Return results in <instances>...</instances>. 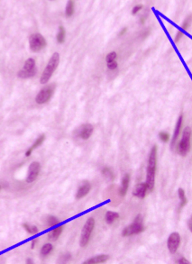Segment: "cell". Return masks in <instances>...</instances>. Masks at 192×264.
<instances>
[{
    "label": "cell",
    "mask_w": 192,
    "mask_h": 264,
    "mask_svg": "<svg viewBox=\"0 0 192 264\" xmlns=\"http://www.w3.org/2000/svg\"><path fill=\"white\" fill-rule=\"evenodd\" d=\"M63 226H59L49 232L48 237L51 240L55 241L58 239L63 231Z\"/></svg>",
    "instance_id": "17"
},
{
    "label": "cell",
    "mask_w": 192,
    "mask_h": 264,
    "mask_svg": "<svg viewBox=\"0 0 192 264\" xmlns=\"http://www.w3.org/2000/svg\"><path fill=\"white\" fill-rule=\"evenodd\" d=\"M41 170V166L39 162H33L29 168L28 175L27 179V183H31L37 179Z\"/></svg>",
    "instance_id": "9"
},
{
    "label": "cell",
    "mask_w": 192,
    "mask_h": 264,
    "mask_svg": "<svg viewBox=\"0 0 192 264\" xmlns=\"http://www.w3.org/2000/svg\"><path fill=\"white\" fill-rule=\"evenodd\" d=\"M35 62L34 59L29 58L26 61L23 69L19 71L17 75L22 79H27L33 77L37 73L35 67Z\"/></svg>",
    "instance_id": "5"
},
{
    "label": "cell",
    "mask_w": 192,
    "mask_h": 264,
    "mask_svg": "<svg viewBox=\"0 0 192 264\" xmlns=\"http://www.w3.org/2000/svg\"><path fill=\"white\" fill-rule=\"evenodd\" d=\"M119 217V215L118 213L111 211L107 212L105 216V220L108 225L113 223Z\"/></svg>",
    "instance_id": "19"
},
{
    "label": "cell",
    "mask_w": 192,
    "mask_h": 264,
    "mask_svg": "<svg viewBox=\"0 0 192 264\" xmlns=\"http://www.w3.org/2000/svg\"><path fill=\"white\" fill-rule=\"evenodd\" d=\"M109 259V256L108 255H100L88 259V260L84 261L83 264H95L103 263L108 261Z\"/></svg>",
    "instance_id": "16"
},
{
    "label": "cell",
    "mask_w": 192,
    "mask_h": 264,
    "mask_svg": "<svg viewBox=\"0 0 192 264\" xmlns=\"http://www.w3.org/2000/svg\"><path fill=\"white\" fill-rule=\"evenodd\" d=\"M127 27L124 28L122 30L120 31V32H119V35L120 36H122V35H124L125 34L126 32H127Z\"/></svg>",
    "instance_id": "34"
},
{
    "label": "cell",
    "mask_w": 192,
    "mask_h": 264,
    "mask_svg": "<svg viewBox=\"0 0 192 264\" xmlns=\"http://www.w3.org/2000/svg\"><path fill=\"white\" fill-rule=\"evenodd\" d=\"M142 218L141 215L136 217L133 223L125 227L122 231V236L124 237L141 233L145 230L142 223Z\"/></svg>",
    "instance_id": "3"
},
{
    "label": "cell",
    "mask_w": 192,
    "mask_h": 264,
    "mask_svg": "<svg viewBox=\"0 0 192 264\" xmlns=\"http://www.w3.org/2000/svg\"><path fill=\"white\" fill-rule=\"evenodd\" d=\"M56 86V83H54L45 87L36 96V102L40 105L48 102L54 93Z\"/></svg>",
    "instance_id": "6"
},
{
    "label": "cell",
    "mask_w": 192,
    "mask_h": 264,
    "mask_svg": "<svg viewBox=\"0 0 192 264\" xmlns=\"http://www.w3.org/2000/svg\"><path fill=\"white\" fill-rule=\"evenodd\" d=\"M189 227L190 231L192 232V216L189 222Z\"/></svg>",
    "instance_id": "37"
},
{
    "label": "cell",
    "mask_w": 192,
    "mask_h": 264,
    "mask_svg": "<svg viewBox=\"0 0 192 264\" xmlns=\"http://www.w3.org/2000/svg\"><path fill=\"white\" fill-rule=\"evenodd\" d=\"M95 225V220L93 218H89L86 221L82 229L80 240L81 247H85L89 243Z\"/></svg>",
    "instance_id": "4"
},
{
    "label": "cell",
    "mask_w": 192,
    "mask_h": 264,
    "mask_svg": "<svg viewBox=\"0 0 192 264\" xmlns=\"http://www.w3.org/2000/svg\"><path fill=\"white\" fill-rule=\"evenodd\" d=\"M60 223L59 220L56 217L54 216H50L47 220V224L48 227H52Z\"/></svg>",
    "instance_id": "25"
},
{
    "label": "cell",
    "mask_w": 192,
    "mask_h": 264,
    "mask_svg": "<svg viewBox=\"0 0 192 264\" xmlns=\"http://www.w3.org/2000/svg\"><path fill=\"white\" fill-rule=\"evenodd\" d=\"M59 60V55L58 53L55 52L52 56L41 75L40 80L41 84H45L49 80L53 72L58 67Z\"/></svg>",
    "instance_id": "1"
},
{
    "label": "cell",
    "mask_w": 192,
    "mask_h": 264,
    "mask_svg": "<svg viewBox=\"0 0 192 264\" xmlns=\"http://www.w3.org/2000/svg\"><path fill=\"white\" fill-rule=\"evenodd\" d=\"M184 35V33L182 32V31H178L175 36V39H174V42L175 43L178 42L182 38Z\"/></svg>",
    "instance_id": "31"
},
{
    "label": "cell",
    "mask_w": 192,
    "mask_h": 264,
    "mask_svg": "<svg viewBox=\"0 0 192 264\" xmlns=\"http://www.w3.org/2000/svg\"><path fill=\"white\" fill-rule=\"evenodd\" d=\"M191 130L189 126L185 128L182 138L178 146V151L181 155L185 157L189 152L191 147Z\"/></svg>",
    "instance_id": "2"
},
{
    "label": "cell",
    "mask_w": 192,
    "mask_h": 264,
    "mask_svg": "<svg viewBox=\"0 0 192 264\" xmlns=\"http://www.w3.org/2000/svg\"><path fill=\"white\" fill-rule=\"evenodd\" d=\"M93 131V127L91 124L83 125L80 129L79 135L83 140H88L92 135Z\"/></svg>",
    "instance_id": "11"
},
{
    "label": "cell",
    "mask_w": 192,
    "mask_h": 264,
    "mask_svg": "<svg viewBox=\"0 0 192 264\" xmlns=\"http://www.w3.org/2000/svg\"><path fill=\"white\" fill-rule=\"evenodd\" d=\"M183 116L181 115L178 118V120L176 123V126L174 130V135H173L172 141L171 142V149H174L176 141H177L178 136H179L180 132L182 125L183 121Z\"/></svg>",
    "instance_id": "13"
},
{
    "label": "cell",
    "mask_w": 192,
    "mask_h": 264,
    "mask_svg": "<svg viewBox=\"0 0 192 264\" xmlns=\"http://www.w3.org/2000/svg\"><path fill=\"white\" fill-rule=\"evenodd\" d=\"M27 264H32L33 263L31 259H27Z\"/></svg>",
    "instance_id": "38"
},
{
    "label": "cell",
    "mask_w": 192,
    "mask_h": 264,
    "mask_svg": "<svg viewBox=\"0 0 192 264\" xmlns=\"http://www.w3.org/2000/svg\"><path fill=\"white\" fill-rule=\"evenodd\" d=\"M178 195L180 199L181 200V203L180 206L181 207H183L184 206L187 202V200L186 196H185V192L184 190L182 188H180L178 191Z\"/></svg>",
    "instance_id": "24"
},
{
    "label": "cell",
    "mask_w": 192,
    "mask_h": 264,
    "mask_svg": "<svg viewBox=\"0 0 192 264\" xmlns=\"http://www.w3.org/2000/svg\"><path fill=\"white\" fill-rule=\"evenodd\" d=\"M74 1L70 0L68 1L66 8V15L67 17H70L73 14L74 12Z\"/></svg>",
    "instance_id": "20"
},
{
    "label": "cell",
    "mask_w": 192,
    "mask_h": 264,
    "mask_svg": "<svg viewBox=\"0 0 192 264\" xmlns=\"http://www.w3.org/2000/svg\"><path fill=\"white\" fill-rule=\"evenodd\" d=\"M192 21V16L191 15L187 17L182 26L181 27L182 30L184 31L187 30L191 25Z\"/></svg>",
    "instance_id": "27"
},
{
    "label": "cell",
    "mask_w": 192,
    "mask_h": 264,
    "mask_svg": "<svg viewBox=\"0 0 192 264\" xmlns=\"http://www.w3.org/2000/svg\"><path fill=\"white\" fill-rule=\"evenodd\" d=\"M59 32L57 36V41L58 43L62 44L64 42L65 38V31L64 28L62 26L59 27Z\"/></svg>",
    "instance_id": "22"
},
{
    "label": "cell",
    "mask_w": 192,
    "mask_h": 264,
    "mask_svg": "<svg viewBox=\"0 0 192 264\" xmlns=\"http://www.w3.org/2000/svg\"><path fill=\"white\" fill-rule=\"evenodd\" d=\"M46 136L44 134H43L40 135V136L37 139V140H36V141L33 144L32 146H31L30 148L28 149V150L27 151V152L26 153V155L27 157H29V156L31 155V153L32 152V151L34 150L35 149L37 148V147L39 146H40L41 144H42L43 142H44Z\"/></svg>",
    "instance_id": "18"
},
{
    "label": "cell",
    "mask_w": 192,
    "mask_h": 264,
    "mask_svg": "<svg viewBox=\"0 0 192 264\" xmlns=\"http://www.w3.org/2000/svg\"><path fill=\"white\" fill-rule=\"evenodd\" d=\"M91 185L89 182L85 181L79 187L78 190L76 198L77 199H82L89 193L91 189Z\"/></svg>",
    "instance_id": "14"
},
{
    "label": "cell",
    "mask_w": 192,
    "mask_h": 264,
    "mask_svg": "<svg viewBox=\"0 0 192 264\" xmlns=\"http://www.w3.org/2000/svg\"><path fill=\"white\" fill-rule=\"evenodd\" d=\"M145 21H146V19H145V18L144 17H142L141 19H140V22H141V23L142 25H144L145 23Z\"/></svg>",
    "instance_id": "36"
},
{
    "label": "cell",
    "mask_w": 192,
    "mask_h": 264,
    "mask_svg": "<svg viewBox=\"0 0 192 264\" xmlns=\"http://www.w3.org/2000/svg\"><path fill=\"white\" fill-rule=\"evenodd\" d=\"M53 249L52 245L47 243L44 245L41 248V254L46 256L51 252Z\"/></svg>",
    "instance_id": "26"
},
{
    "label": "cell",
    "mask_w": 192,
    "mask_h": 264,
    "mask_svg": "<svg viewBox=\"0 0 192 264\" xmlns=\"http://www.w3.org/2000/svg\"><path fill=\"white\" fill-rule=\"evenodd\" d=\"M36 243V240H33L32 241V242H31V248L32 249H34L35 246V244Z\"/></svg>",
    "instance_id": "35"
},
{
    "label": "cell",
    "mask_w": 192,
    "mask_h": 264,
    "mask_svg": "<svg viewBox=\"0 0 192 264\" xmlns=\"http://www.w3.org/2000/svg\"><path fill=\"white\" fill-rule=\"evenodd\" d=\"M148 190V186L146 183L138 184L134 188L133 193L134 196L143 199L145 197Z\"/></svg>",
    "instance_id": "12"
},
{
    "label": "cell",
    "mask_w": 192,
    "mask_h": 264,
    "mask_svg": "<svg viewBox=\"0 0 192 264\" xmlns=\"http://www.w3.org/2000/svg\"><path fill=\"white\" fill-rule=\"evenodd\" d=\"M143 8V6L142 5H138L137 6H136L134 7V8H133L132 11V13L133 15L136 14H137L138 12L142 9V8Z\"/></svg>",
    "instance_id": "30"
},
{
    "label": "cell",
    "mask_w": 192,
    "mask_h": 264,
    "mask_svg": "<svg viewBox=\"0 0 192 264\" xmlns=\"http://www.w3.org/2000/svg\"><path fill=\"white\" fill-rule=\"evenodd\" d=\"M159 138L162 142L167 143L170 139V135L169 133L165 132H161L159 134Z\"/></svg>",
    "instance_id": "28"
},
{
    "label": "cell",
    "mask_w": 192,
    "mask_h": 264,
    "mask_svg": "<svg viewBox=\"0 0 192 264\" xmlns=\"http://www.w3.org/2000/svg\"><path fill=\"white\" fill-rule=\"evenodd\" d=\"M23 227L28 233L34 234L38 233L39 230L35 226H30L27 224H23Z\"/></svg>",
    "instance_id": "23"
},
{
    "label": "cell",
    "mask_w": 192,
    "mask_h": 264,
    "mask_svg": "<svg viewBox=\"0 0 192 264\" xmlns=\"http://www.w3.org/2000/svg\"><path fill=\"white\" fill-rule=\"evenodd\" d=\"M117 63L115 61L108 62V67L109 69H114L116 68L117 67Z\"/></svg>",
    "instance_id": "32"
},
{
    "label": "cell",
    "mask_w": 192,
    "mask_h": 264,
    "mask_svg": "<svg viewBox=\"0 0 192 264\" xmlns=\"http://www.w3.org/2000/svg\"><path fill=\"white\" fill-rule=\"evenodd\" d=\"M29 43L31 50L34 52L41 51L47 45L45 39L39 34L31 35L29 37Z\"/></svg>",
    "instance_id": "7"
},
{
    "label": "cell",
    "mask_w": 192,
    "mask_h": 264,
    "mask_svg": "<svg viewBox=\"0 0 192 264\" xmlns=\"http://www.w3.org/2000/svg\"><path fill=\"white\" fill-rule=\"evenodd\" d=\"M116 56L117 54L115 52H112L108 53V54L107 55L105 60H106V62L108 63V62H110L114 61L116 59Z\"/></svg>",
    "instance_id": "29"
},
{
    "label": "cell",
    "mask_w": 192,
    "mask_h": 264,
    "mask_svg": "<svg viewBox=\"0 0 192 264\" xmlns=\"http://www.w3.org/2000/svg\"><path fill=\"white\" fill-rule=\"evenodd\" d=\"M178 263L179 264H189L190 263V262H188V260H187L186 258H182L178 261Z\"/></svg>",
    "instance_id": "33"
},
{
    "label": "cell",
    "mask_w": 192,
    "mask_h": 264,
    "mask_svg": "<svg viewBox=\"0 0 192 264\" xmlns=\"http://www.w3.org/2000/svg\"><path fill=\"white\" fill-rule=\"evenodd\" d=\"M180 242V237L177 232L173 233L169 236L167 241L168 248L171 253L176 252Z\"/></svg>",
    "instance_id": "8"
},
{
    "label": "cell",
    "mask_w": 192,
    "mask_h": 264,
    "mask_svg": "<svg viewBox=\"0 0 192 264\" xmlns=\"http://www.w3.org/2000/svg\"><path fill=\"white\" fill-rule=\"evenodd\" d=\"M130 176L129 174H126L122 178L121 185L119 188V194L121 197H124L127 193L129 189Z\"/></svg>",
    "instance_id": "15"
},
{
    "label": "cell",
    "mask_w": 192,
    "mask_h": 264,
    "mask_svg": "<svg viewBox=\"0 0 192 264\" xmlns=\"http://www.w3.org/2000/svg\"><path fill=\"white\" fill-rule=\"evenodd\" d=\"M156 171V168H147L146 183L148 186V190L150 192H153L154 188Z\"/></svg>",
    "instance_id": "10"
},
{
    "label": "cell",
    "mask_w": 192,
    "mask_h": 264,
    "mask_svg": "<svg viewBox=\"0 0 192 264\" xmlns=\"http://www.w3.org/2000/svg\"><path fill=\"white\" fill-rule=\"evenodd\" d=\"M102 173L104 176L110 181H113L115 179V175L111 170L108 167H105L103 168L102 171Z\"/></svg>",
    "instance_id": "21"
}]
</instances>
